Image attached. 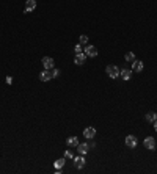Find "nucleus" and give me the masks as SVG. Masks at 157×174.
<instances>
[{"mask_svg": "<svg viewBox=\"0 0 157 174\" xmlns=\"http://www.w3.org/2000/svg\"><path fill=\"white\" fill-rule=\"evenodd\" d=\"M58 69H46L44 72H41V75H39V79H41V82H49V80H52V79H55L57 75H58Z\"/></svg>", "mask_w": 157, "mask_h": 174, "instance_id": "1", "label": "nucleus"}, {"mask_svg": "<svg viewBox=\"0 0 157 174\" xmlns=\"http://www.w3.org/2000/svg\"><path fill=\"white\" fill-rule=\"evenodd\" d=\"M105 72H107V75H108L110 79H116V77H119V69H118L116 64H108V66L105 68Z\"/></svg>", "mask_w": 157, "mask_h": 174, "instance_id": "2", "label": "nucleus"}, {"mask_svg": "<svg viewBox=\"0 0 157 174\" xmlns=\"http://www.w3.org/2000/svg\"><path fill=\"white\" fill-rule=\"evenodd\" d=\"M137 144H138V141H137V138H135L134 135H127L126 136V146L127 148H137Z\"/></svg>", "mask_w": 157, "mask_h": 174, "instance_id": "3", "label": "nucleus"}, {"mask_svg": "<svg viewBox=\"0 0 157 174\" xmlns=\"http://www.w3.org/2000/svg\"><path fill=\"white\" fill-rule=\"evenodd\" d=\"M143 146H145L146 149H155V140L152 136H148V138H145V141H143Z\"/></svg>", "mask_w": 157, "mask_h": 174, "instance_id": "4", "label": "nucleus"}, {"mask_svg": "<svg viewBox=\"0 0 157 174\" xmlns=\"http://www.w3.org/2000/svg\"><path fill=\"white\" fill-rule=\"evenodd\" d=\"M41 63H43L44 69H53V58H50V57H44L41 60Z\"/></svg>", "mask_w": 157, "mask_h": 174, "instance_id": "5", "label": "nucleus"}, {"mask_svg": "<svg viewBox=\"0 0 157 174\" xmlns=\"http://www.w3.org/2000/svg\"><path fill=\"white\" fill-rule=\"evenodd\" d=\"M85 55H86V57H96V55H98V49L96 47H94V46H86L85 47Z\"/></svg>", "mask_w": 157, "mask_h": 174, "instance_id": "6", "label": "nucleus"}, {"mask_svg": "<svg viewBox=\"0 0 157 174\" xmlns=\"http://www.w3.org/2000/svg\"><path fill=\"white\" fill-rule=\"evenodd\" d=\"M74 166H76V168H83L85 166V158H83V155H79V157H74Z\"/></svg>", "mask_w": 157, "mask_h": 174, "instance_id": "7", "label": "nucleus"}, {"mask_svg": "<svg viewBox=\"0 0 157 174\" xmlns=\"http://www.w3.org/2000/svg\"><path fill=\"white\" fill-rule=\"evenodd\" d=\"M36 8V0H27L25 2V10H24V13H30V11H33Z\"/></svg>", "mask_w": 157, "mask_h": 174, "instance_id": "8", "label": "nucleus"}, {"mask_svg": "<svg viewBox=\"0 0 157 174\" xmlns=\"http://www.w3.org/2000/svg\"><path fill=\"white\" fill-rule=\"evenodd\" d=\"M77 149H79V154L85 155L86 152L90 151V144H88V143H79L77 144Z\"/></svg>", "mask_w": 157, "mask_h": 174, "instance_id": "9", "label": "nucleus"}, {"mask_svg": "<svg viewBox=\"0 0 157 174\" xmlns=\"http://www.w3.org/2000/svg\"><path fill=\"white\" fill-rule=\"evenodd\" d=\"M94 135H96V129L94 127H86L83 130V136L88 138V140H90V138H94Z\"/></svg>", "mask_w": 157, "mask_h": 174, "instance_id": "10", "label": "nucleus"}, {"mask_svg": "<svg viewBox=\"0 0 157 174\" xmlns=\"http://www.w3.org/2000/svg\"><path fill=\"white\" fill-rule=\"evenodd\" d=\"M132 71H135V72H141L143 71V63L141 61H138V60L132 61Z\"/></svg>", "mask_w": 157, "mask_h": 174, "instance_id": "11", "label": "nucleus"}, {"mask_svg": "<svg viewBox=\"0 0 157 174\" xmlns=\"http://www.w3.org/2000/svg\"><path fill=\"white\" fill-rule=\"evenodd\" d=\"M131 74H132V71H129L127 68H124V69H121V71H119V77L124 79V80H129V79H131Z\"/></svg>", "mask_w": 157, "mask_h": 174, "instance_id": "12", "label": "nucleus"}, {"mask_svg": "<svg viewBox=\"0 0 157 174\" xmlns=\"http://www.w3.org/2000/svg\"><path fill=\"white\" fill-rule=\"evenodd\" d=\"M85 60H86V55L82 52V53H77L76 55V60H74V61H76V64H83Z\"/></svg>", "mask_w": 157, "mask_h": 174, "instance_id": "13", "label": "nucleus"}, {"mask_svg": "<svg viewBox=\"0 0 157 174\" xmlns=\"http://www.w3.org/2000/svg\"><path fill=\"white\" fill-rule=\"evenodd\" d=\"M77 144H79L77 136H69V138H68V146H71V148H77Z\"/></svg>", "mask_w": 157, "mask_h": 174, "instance_id": "14", "label": "nucleus"}, {"mask_svg": "<svg viewBox=\"0 0 157 174\" xmlns=\"http://www.w3.org/2000/svg\"><path fill=\"white\" fill-rule=\"evenodd\" d=\"M157 119V113H154V111H149V113H146V121L148 122H154Z\"/></svg>", "mask_w": 157, "mask_h": 174, "instance_id": "15", "label": "nucleus"}, {"mask_svg": "<svg viewBox=\"0 0 157 174\" xmlns=\"http://www.w3.org/2000/svg\"><path fill=\"white\" fill-rule=\"evenodd\" d=\"M65 163H66V158H58L53 165H55V168H57V170H61V168L65 166Z\"/></svg>", "mask_w": 157, "mask_h": 174, "instance_id": "16", "label": "nucleus"}, {"mask_svg": "<svg viewBox=\"0 0 157 174\" xmlns=\"http://www.w3.org/2000/svg\"><path fill=\"white\" fill-rule=\"evenodd\" d=\"M124 58H126V61H129V63H132V61L135 60V55H134L132 52H127V53H126V57H124Z\"/></svg>", "mask_w": 157, "mask_h": 174, "instance_id": "17", "label": "nucleus"}, {"mask_svg": "<svg viewBox=\"0 0 157 174\" xmlns=\"http://www.w3.org/2000/svg\"><path fill=\"white\" fill-rule=\"evenodd\" d=\"M88 43V36L86 34H82V36L79 38V44H86Z\"/></svg>", "mask_w": 157, "mask_h": 174, "instance_id": "18", "label": "nucleus"}, {"mask_svg": "<svg viewBox=\"0 0 157 174\" xmlns=\"http://www.w3.org/2000/svg\"><path fill=\"white\" fill-rule=\"evenodd\" d=\"M74 50H76V53H82V52H83V49H82V44H77L76 47H74Z\"/></svg>", "mask_w": 157, "mask_h": 174, "instance_id": "19", "label": "nucleus"}, {"mask_svg": "<svg viewBox=\"0 0 157 174\" xmlns=\"http://www.w3.org/2000/svg\"><path fill=\"white\" fill-rule=\"evenodd\" d=\"M66 157H69V158H74V154L71 151H66Z\"/></svg>", "mask_w": 157, "mask_h": 174, "instance_id": "20", "label": "nucleus"}, {"mask_svg": "<svg viewBox=\"0 0 157 174\" xmlns=\"http://www.w3.org/2000/svg\"><path fill=\"white\" fill-rule=\"evenodd\" d=\"M152 124H154V130H155V132H157V119H155V121H154V122H152Z\"/></svg>", "mask_w": 157, "mask_h": 174, "instance_id": "21", "label": "nucleus"}]
</instances>
